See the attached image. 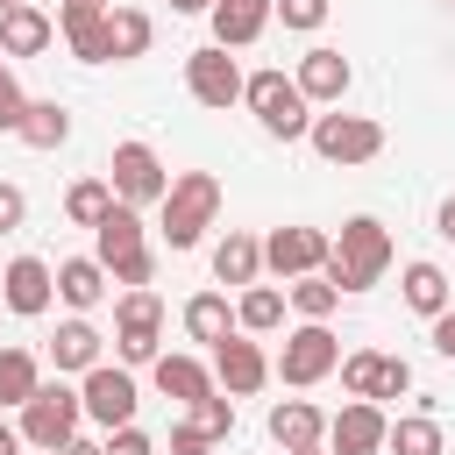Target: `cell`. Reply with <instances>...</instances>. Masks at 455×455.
<instances>
[{"instance_id":"obj_14","label":"cell","mask_w":455,"mask_h":455,"mask_svg":"<svg viewBox=\"0 0 455 455\" xmlns=\"http://www.w3.org/2000/svg\"><path fill=\"white\" fill-rule=\"evenodd\" d=\"M0 299H7V313L43 320V313L57 306V263H43V256H14V263L0 270Z\"/></svg>"},{"instance_id":"obj_8","label":"cell","mask_w":455,"mask_h":455,"mask_svg":"<svg viewBox=\"0 0 455 455\" xmlns=\"http://www.w3.org/2000/svg\"><path fill=\"white\" fill-rule=\"evenodd\" d=\"M107 185H114V199L121 206H164V192H171V171H164V156L149 149V142H114V164H107Z\"/></svg>"},{"instance_id":"obj_11","label":"cell","mask_w":455,"mask_h":455,"mask_svg":"<svg viewBox=\"0 0 455 455\" xmlns=\"http://www.w3.org/2000/svg\"><path fill=\"white\" fill-rule=\"evenodd\" d=\"M341 391L348 398H370V405L405 398L412 391V363L405 355H384V348H355V355H341Z\"/></svg>"},{"instance_id":"obj_35","label":"cell","mask_w":455,"mask_h":455,"mask_svg":"<svg viewBox=\"0 0 455 455\" xmlns=\"http://www.w3.org/2000/svg\"><path fill=\"white\" fill-rule=\"evenodd\" d=\"M270 21H284V28L313 36V28L327 21V0H270Z\"/></svg>"},{"instance_id":"obj_44","label":"cell","mask_w":455,"mask_h":455,"mask_svg":"<svg viewBox=\"0 0 455 455\" xmlns=\"http://www.w3.org/2000/svg\"><path fill=\"white\" fill-rule=\"evenodd\" d=\"M213 0H171V14H206Z\"/></svg>"},{"instance_id":"obj_20","label":"cell","mask_w":455,"mask_h":455,"mask_svg":"<svg viewBox=\"0 0 455 455\" xmlns=\"http://www.w3.org/2000/svg\"><path fill=\"white\" fill-rule=\"evenodd\" d=\"M149 377H156V391H164V398H178V405H192V398L220 391V384H213V370H206L199 355H185V348H164V355L149 363Z\"/></svg>"},{"instance_id":"obj_43","label":"cell","mask_w":455,"mask_h":455,"mask_svg":"<svg viewBox=\"0 0 455 455\" xmlns=\"http://www.w3.org/2000/svg\"><path fill=\"white\" fill-rule=\"evenodd\" d=\"M0 455H21V434H14L7 419H0Z\"/></svg>"},{"instance_id":"obj_17","label":"cell","mask_w":455,"mask_h":455,"mask_svg":"<svg viewBox=\"0 0 455 455\" xmlns=\"http://www.w3.org/2000/svg\"><path fill=\"white\" fill-rule=\"evenodd\" d=\"M213 384H220L228 398H249V391H263V384H270V355L235 327V334L213 348Z\"/></svg>"},{"instance_id":"obj_40","label":"cell","mask_w":455,"mask_h":455,"mask_svg":"<svg viewBox=\"0 0 455 455\" xmlns=\"http://www.w3.org/2000/svg\"><path fill=\"white\" fill-rule=\"evenodd\" d=\"M434 355H448V363H455V306H448V313H434Z\"/></svg>"},{"instance_id":"obj_12","label":"cell","mask_w":455,"mask_h":455,"mask_svg":"<svg viewBox=\"0 0 455 455\" xmlns=\"http://www.w3.org/2000/svg\"><path fill=\"white\" fill-rule=\"evenodd\" d=\"M185 92L199 100V107H213V114H228L235 100H242V64L220 50V43H199L192 57H185Z\"/></svg>"},{"instance_id":"obj_5","label":"cell","mask_w":455,"mask_h":455,"mask_svg":"<svg viewBox=\"0 0 455 455\" xmlns=\"http://www.w3.org/2000/svg\"><path fill=\"white\" fill-rule=\"evenodd\" d=\"M114 355H121V370L164 355V299L149 284L142 291H121V306H114Z\"/></svg>"},{"instance_id":"obj_39","label":"cell","mask_w":455,"mask_h":455,"mask_svg":"<svg viewBox=\"0 0 455 455\" xmlns=\"http://www.w3.org/2000/svg\"><path fill=\"white\" fill-rule=\"evenodd\" d=\"M171 455H213V441H206V434H192L185 419H171Z\"/></svg>"},{"instance_id":"obj_10","label":"cell","mask_w":455,"mask_h":455,"mask_svg":"<svg viewBox=\"0 0 455 455\" xmlns=\"http://www.w3.org/2000/svg\"><path fill=\"white\" fill-rule=\"evenodd\" d=\"M78 405H85V419H92L100 434H114V427H135L142 391H135V377H128L121 363H92L85 384H78Z\"/></svg>"},{"instance_id":"obj_31","label":"cell","mask_w":455,"mask_h":455,"mask_svg":"<svg viewBox=\"0 0 455 455\" xmlns=\"http://www.w3.org/2000/svg\"><path fill=\"white\" fill-rule=\"evenodd\" d=\"M36 384H43V363L28 355V348H0V405H28L36 398Z\"/></svg>"},{"instance_id":"obj_42","label":"cell","mask_w":455,"mask_h":455,"mask_svg":"<svg viewBox=\"0 0 455 455\" xmlns=\"http://www.w3.org/2000/svg\"><path fill=\"white\" fill-rule=\"evenodd\" d=\"M434 228H441V235H448V242H455V192H448V199H441V213H434Z\"/></svg>"},{"instance_id":"obj_30","label":"cell","mask_w":455,"mask_h":455,"mask_svg":"<svg viewBox=\"0 0 455 455\" xmlns=\"http://www.w3.org/2000/svg\"><path fill=\"white\" fill-rule=\"evenodd\" d=\"M384 448L391 455H441V419L434 412H398L384 427Z\"/></svg>"},{"instance_id":"obj_22","label":"cell","mask_w":455,"mask_h":455,"mask_svg":"<svg viewBox=\"0 0 455 455\" xmlns=\"http://www.w3.org/2000/svg\"><path fill=\"white\" fill-rule=\"evenodd\" d=\"M50 43H57V21H50L43 7H28V0H21V7H7V14H0V57H43Z\"/></svg>"},{"instance_id":"obj_9","label":"cell","mask_w":455,"mask_h":455,"mask_svg":"<svg viewBox=\"0 0 455 455\" xmlns=\"http://www.w3.org/2000/svg\"><path fill=\"white\" fill-rule=\"evenodd\" d=\"M291 391H306V384H320V377H334L341 370V341L327 334V320H299L291 334H284V355L270 363Z\"/></svg>"},{"instance_id":"obj_19","label":"cell","mask_w":455,"mask_h":455,"mask_svg":"<svg viewBox=\"0 0 455 455\" xmlns=\"http://www.w3.org/2000/svg\"><path fill=\"white\" fill-rule=\"evenodd\" d=\"M50 363L57 370H92V363H107V334L85 320V313H71V320H57V334H50Z\"/></svg>"},{"instance_id":"obj_13","label":"cell","mask_w":455,"mask_h":455,"mask_svg":"<svg viewBox=\"0 0 455 455\" xmlns=\"http://www.w3.org/2000/svg\"><path fill=\"white\" fill-rule=\"evenodd\" d=\"M327 249H334V235L291 220V228H270V235H263V270L291 284V277H313V270L327 263Z\"/></svg>"},{"instance_id":"obj_3","label":"cell","mask_w":455,"mask_h":455,"mask_svg":"<svg viewBox=\"0 0 455 455\" xmlns=\"http://www.w3.org/2000/svg\"><path fill=\"white\" fill-rule=\"evenodd\" d=\"M213 213H220V178L213 171H178L171 192H164V220H156L164 249H199V235L213 228Z\"/></svg>"},{"instance_id":"obj_23","label":"cell","mask_w":455,"mask_h":455,"mask_svg":"<svg viewBox=\"0 0 455 455\" xmlns=\"http://www.w3.org/2000/svg\"><path fill=\"white\" fill-rule=\"evenodd\" d=\"M100 36H107V64H121V57H142V50L156 43V21H149L142 7H128V0H114L107 21H100Z\"/></svg>"},{"instance_id":"obj_16","label":"cell","mask_w":455,"mask_h":455,"mask_svg":"<svg viewBox=\"0 0 455 455\" xmlns=\"http://www.w3.org/2000/svg\"><path fill=\"white\" fill-rule=\"evenodd\" d=\"M384 405H370V398H348L334 419H327V455H384Z\"/></svg>"},{"instance_id":"obj_33","label":"cell","mask_w":455,"mask_h":455,"mask_svg":"<svg viewBox=\"0 0 455 455\" xmlns=\"http://www.w3.org/2000/svg\"><path fill=\"white\" fill-rule=\"evenodd\" d=\"M284 306H291L299 320H334L341 291H334V284H327V277L313 270V277H291V284H284Z\"/></svg>"},{"instance_id":"obj_46","label":"cell","mask_w":455,"mask_h":455,"mask_svg":"<svg viewBox=\"0 0 455 455\" xmlns=\"http://www.w3.org/2000/svg\"><path fill=\"white\" fill-rule=\"evenodd\" d=\"M299 455H327V448H299Z\"/></svg>"},{"instance_id":"obj_48","label":"cell","mask_w":455,"mask_h":455,"mask_svg":"<svg viewBox=\"0 0 455 455\" xmlns=\"http://www.w3.org/2000/svg\"><path fill=\"white\" fill-rule=\"evenodd\" d=\"M0 71H7V57H0Z\"/></svg>"},{"instance_id":"obj_2","label":"cell","mask_w":455,"mask_h":455,"mask_svg":"<svg viewBox=\"0 0 455 455\" xmlns=\"http://www.w3.org/2000/svg\"><path fill=\"white\" fill-rule=\"evenodd\" d=\"M384 270H391V235H384V220H370V213L341 220V235H334L320 277H327L334 291H370Z\"/></svg>"},{"instance_id":"obj_6","label":"cell","mask_w":455,"mask_h":455,"mask_svg":"<svg viewBox=\"0 0 455 455\" xmlns=\"http://www.w3.org/2000/svg\"><path fill=\"white\" fill-rule=\"evenodd\" d=\"M78 427H85V405H78V391H71V384H36V398L21 405V427H14V434H21L28 448L57 455V448H64Z\"/></svg>"},{"instance_id":"obj_28","label":"cell","mask_w":455,"mask_h":455,"mask_svg":"<svg viewBox=\"0 0 455 455\" xmlns=\"http://www.w3.org/2000/svg\"><path fill=\"white\" fill-rule=\"evenodd\" d=\"M28 149H64L71 142V107L64 100H28V114H21V128H14Z\"/></svg>"},{"instance_id":"obj_27","label":"cell","mask_w":455,"mask_h":455,"mask_svg":"<svg viewBox=\"0 0 455 455\" xmlns=\"http://www.w3.org/2000/svg\"><path fill=\"white\" fill-rule=\"evenodd\" d=\"M57 299H64L71 313H92V306L107 299V270H100L92 256H64V263H57Z\"/></svg>"},{"instance_id":"obj_45","label":"cell","mask_w":455,"mask_h":455,"mask_svg":"<svg viewBox=\"0 0 455 455\" xmlns=\"http://www.w3.org/2000/svg\"><path fill=\"white\" fill-rule=\"evenodd\" d=\"M85 7H114V0H85Z\"/></svg>"},{"instance_id":"obj_21","label":"cell","mask_w":455,"mask_h":455,"mask_svg":"<svg viewBox=\"0 0 455 455\" xmlns=\"http://www.w3.org/2000/svg\"><path fill=\"white\" fill-rule=\"evenodd\" d=\"M206 21H213V43H220V50H249V43L270 28V0H213Z\"/></svg>"},{"instance_id":"obj_7","label":"cell","mask_w":455,"mask_h":455,"mask_svg":"<svg viewBox=\"0 0 455 455\" xmlns=\"http://www.w3.org/2000/svg\"><path fill=\"white\" fill-rule=\"evenodd\" d=\"M306 142H313L320 164H370V156H384V128L370 114H313Z\"/></svg>"},{"instance_id":"obj_4","label":"cell","mask_w":455,"mask_h":455,"mask_svg":"<svg viewBox=\"0 0 455 455\" xmlns=\"http://www.w3.org/2000/svg\"><path fill=\"white\" fill-rule=\"evenodd\" d=\"M242 100H249V114L263 121V135H277V142H299L306 128H313V107H306V92L270 64V71H249L242 78Z\"/></svg>"},{"instance_id":"obj_1","label":"cell","mask_w":455,"mask_h":455,"mask_svg":"<svg viewBox=\"0 0 455 455\" xmlns=\"http://www.w3.org/2000/svg\"><path fill=\"white\" fill-rule=\"evenodd\" d=\"M92 263L114 277V284H128V291H142L149 277H156V256H149V228H142V213L135 206H107V220L92 228Z\"/></svg>"},{"instance_id":"obj_24","label":"cell","mask_w":455,"mask_h":455,"mask_svg":"<svg viewBox=\"0 0 455 455\" xmlns=\"http://www.w3.org/2000/svg\"><path fill=\"white\" fill-rule=\"evenodd\" d=\"M213 277H220V284H242V291H249V284L263 277V242H256L249 228H228V235L213 242Z\"/></svg>"},{"instance_id":"obj_38","label":"cell","mask_w":455,"mask_h":455,"mask_svg":"<svg viewBox=\"0 0 455 455\" xmlns=\"http://www.w3.org/2000/svg\"><path fill=\"white\" fill-rule=\"evenodd\" d=\"M21 220H28V192H21V185H7V178H0V235H14V228H21Z\"/></svg>"},{"instance_id":"obj_18","label":"cell","mask_w":455,"mask_h":455,"mask_svg":"<svg viewBox=\"0 0 455 455\" xmlns=\"http://www.w3.org/2000/svg\"><path fill=\"white\" fill-rule=\"evenodd\" d=\"M270 441H277L284 455L320 448V441H327V412H320L313 398H277V405H270Z\"/></svg>"},{"instance_id":"obj_47","label":"cell","mask_w":455,"mask_h":455,"mask_svg":"<svg viewBox=\"0 0 455 455\" xmlns=\"http://www.w3.org/2000/svg\"><path fill=\"white\" fill-rule=\"evenodd\" d=\"M7 7H21V0H0V14H7Z\"/></svg>"},{"instance_id":"obj_41","label":"cell","mask_w":455,"mask_h":455,"mask_svg":"<svg viewBox=\"0 0 455 455\" xmlns=\"http://www.w3.org/2000/svg\"><path fill=\"white\" fill-rule=\"evenodd\" d=\"M57 455H107V448H100V441H92V434H71V441H64V448H57Z\"/></svg>"},{"instance_id":"obj_32","label":"cell","mask_w":455,"mask_h":455,"mask_svg":"<svg viewBox=\"0 0 455 455\" xmlns=\"http://www.w3.org/2000/svg\"><path fill=\"white\" fill-rule=\"evenodd\" d=\"M107 206H114V185H107V178H78V185L64 192V220H71V228H100Z\"/></svg>"},{"instance_id":"obj_37","label":"cell","mask_w":455,"mask_h":455,"mask_svg":"<svg viewBox=\"0 0 455 455\" xmlns=\"http://www.w3.org/2000/svg\"><path fill=\"white\" fill-rule=\"evenodd\" d=\"M100 448H107V455H156V441H149L142 427H114V434H107Z\"/></svg>"},{"instance_id":"obj_25","label":"cell","mask_w":455,"mask_h":455,"mask_svg":"<svg viewBox=\"0 0 455 455\" xmlns=\"http://www.w3.org/2000/svg\"><path fill=\"white\" fill-rule=\"evenodd\" d=\"M398 291H405V306L419 313V320H434V313H448L455 306V284H448V270L441 263H405V277H398Z\"/></svg>"},{"instance_id":"obj_36","label":"cell","mask_w":455,"mask_h":455,"mask_svg":"<svg viewBox=\"0 0 455 455\" xmlns=\"http://www.w3.org/2000/svg\"><path fill=\"white\" fill-rule=\"evenodd\" d=\"M21 114H28V92L14 85V71H0V135H14Z\"/></svg>"},{"instance_id":"obj_15","label":"cell","mask_w":455,"mask_h":455,"mask_svg":"<svg viewBox=\"0 0 455 455\" xmlns=\"http://www.w3.org/2000/svg\"><path fill=\"white\" fill-rule=\"evenodd\" d=\"M291 85L306 92V107H341V100H348V85H355V64H348L341 50H327V43H313V50L299 57Z\"/></svg>"},{"instance_id":"obj_26","label":"cell","mask_w":455,"mask_h":455,"mask_svg":"<svg viewBox=\"0 0 455 455\" xmlns=\"http://www.w3.org/2000/svg\"><path fill=\"white\" fill-rule=\"evenodd\" d=\"M178 320H185V334L206 341V348H220V341L235 334V306H228V291H192Z\"/></svg>"},{"instance_id":"obj_29","label":"cell","mask_w":455,"mask_h":455,"mask_svg":"<svg viewBox=\"0 0 455 455\" xmlns=\"http://www.w3.org/2000/svg\"><path fill=\"white\" fill-rule=\"evenodd\" d=\"M284 313H291V306H284L277 284H249V291L235 299V327H242V334H277Z\"/></svg>"},{"instance_id":"obj_34","label":"cell","mask_w":455,"mask_h":455,"mask_svg":"<svg viewBox=\"0 0 455 455\" xmlns=\"http://www.w3.org/2000/svg\"><path fill=\"white\" fill-rule=\"evenodd\" d=\"M185 427H192V434H206V441H228V434H235V398H228V391L192 398V405H185Z\"/></svg>"}]
</instances>
